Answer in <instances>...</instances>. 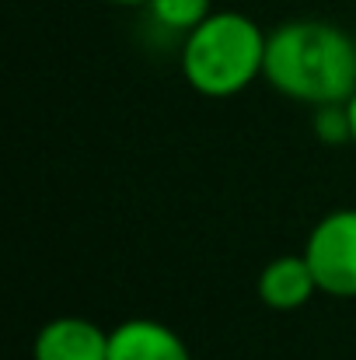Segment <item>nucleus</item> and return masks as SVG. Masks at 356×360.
I'll return each mask as SVG.
<instances>
[{
    "label": "nucleus",
    "mask_w": 356,
    "mask_h": 360,
    "mask_svg": "<svg viewBox=\"0 0 356 360\" xmlns=\"http://www.w3.org/2000/svg\"><path fill=\"white\" fill-rule=\"evenodd\" d=\"M262 81L311 109L350 102L356 91V35L318 18L286 21L265 39Z\"/></svg>",
    "instance_id": "nucleus-1"
},
{
    "label": "nucleus",
    "mask_w": 356,
    "mask_h": 360,
    "mask_svg": "<svg viewBox=\"0 0 356 360\" xmlns=\"http://www.w3.org/2000/svg\"><path fill=\"white\" fill-rule=\"evenodd\" d=\"M265 39L248 14L213 11L182 39L178 67L192 91L206 98H231L262 77L265 67Z\"/></svg>",
    "instance_id": "nucleus-2"
},
{
    "label": "nucleus",
    "mask_w": 356,
    "mask_h": 360,
    "mask_svg": "<svg viewBox=\"0 0 356 360\" xmlns=\"http://www.w3.org/2000/svg\"><path fill=\"white\" fill-rule=\"evenodd\" d=\"M304 259L329 297H356V207L329 210L304 238Z\"/></svg>",
    "instance_id": "nucleus-3"
},
{
    "label": "nucleus",
    "mask_w": 356,
    "mask_h": 360,
    "mask_svg": "<svg viewBox=\"0 0 356 360\" xmlns=\"http://www.w3.org/2000/svg\"><path fill=\"white\" fill-rule=\"evenodd\" d=\"M109 333L84 315L49 319L32 340V360H109Z\"/></svg>",
    "instance_id": "nucleus-4"
},
{
    "label": "nucleus",
    "mask_w": 356,
    "mask_h": 360,
    "mask_svg": "<svg viewBox=\"0 0 356 360\" xmlns=\"http://www.w3.org/2000/svg\"><path fill=\"white\" fill-rule=\"evenodd\" d=\"M109 360H192L185 340L157 319H126L109 333Z\"/></svg>",
    "instance_id": "nucleus-5"
},
{
    "label": "nucleus",
    "mask_w": 356,
    "mask_h": 360,
    "mask_svg": "<svg viewBox=\"0 0 356 360\" xmlns=\"http://www.w3.org/2000/svg\"><path fill=\"white\" fill-rule=\"evenodd\" d=\"M315 294H322V290H318V280H315L304 252H297V255H276L258 273V297L272 311H297Z\"/></svg>",
    "instance_id": "nucleus-6"
},
{
    "label": "nucleus",
    "mask_w": 356,
    "mask_h": 360,
    "mask_svg": "<svg viewBox=\"0 0 356 360\" xmlns=\"http://www.w3.org/2000/svg\"><path fill=\"white\" fill-rule=\"evenodd\" d=\"M150 11V18L168 28V32H192L203 18L213 14V0H147L143 4Z\"/></svg>",
    "instance_id": "nucleus-7"
},
{
    "label": "nucleus",
    "mask_w": 356,
    "mask_h": 360,
    "mask_svg": "<svg viewBox=\"0 0 356 360\" xmlns=\"http://www.w3.org/2000/svg\"><path fill=\"white\" fill-rule=\"evenodd\" d=\"M315 129L325 143H350V109H346V102L318 105L315 109Z\"/></svg>",
    "instance_id": "nucleus-8"
},
{
    "label": "nucleus",
    "mask_w": 356,
    "mask_h": 360,
    "mask_svg": "<svg viewBox=\"0 0 356 360\" xmlns=\"http://www.w3.org/2000/svg\"><path fill=\"white\" fill-rule=\"evenodd\" d=\"M346 109H350V143L356 147V91L350 95V102H346Z\"/></svg>",
    "instance_id": "nucleus-9"
},
{
    "label": "nucleus",
    "mask_w": 356,
    "mask_h": 360,
    "mask_svg": "<svg viewBox=\"0 0 356 360\" xmlns=\"http://www.w3.org/2000/svg\"><path fill=\"white\" fill-rule=\"evenodd\" d=\"M105 4H119V7H136V4H147V0H105Z\"/></svg>",
    "instance_id": "nucleus-10"
},
{
    "label": "nucleus",
    "mask_w": 356,
    "mask_h": 360,
    "mask_svg": "<svg viewBox=\"0 0 356 360\" xmlns=\"http://www.w3.org/2000/svg\"><path fill=\"white\" fill-rule=\"evenodd\" d=\"M353 35H356V32H353Z\"/></svg>",
    "instance_id": "nucleus-11"
}]
</instances>
